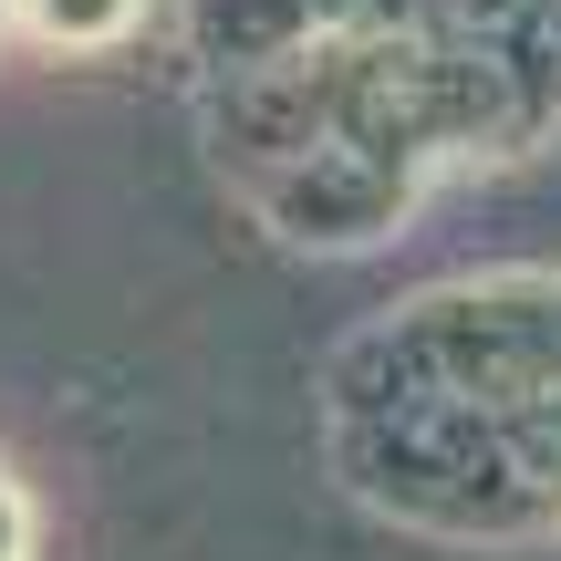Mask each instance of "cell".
Segmentation results:
<instances>
[{"instance_id":"obj_2","label":"cell","mask_w":561,"mask_h":561,"mask_svg":"<svg viewBox=\"0 0 561 561\" xmlns=\"http://www.w3.org/2000/svg\"><path fill=\"white\" fill-rule=\"evenodd\" d=\"M0 561H32V520H21V489L0 479Z\"/></svg>"},{"instance_id":"obj_3","label":"cell","mask_w":561,"mask_h":561,"mask_svg":"<svg viewBox=\"0 0 561 561\" xmlns=\"http://www.w3.org/2000/svg\"><path fill=\"white\" fill-rule=\"evenodd\" d=\"M0 32H11V0H0Z\"/></svg>"},{"instance_id":"obj_1","label":"cell","mask_w":561,"mask_h":561,"mask_svg":"<svg viewBox=\"0 0 561 561\" xmlns=\"http://www.w3.org/2000/svg\"><path fill=\"white\" fill-rule=\"evenodd\" d=\"M21 21L42 42H115L136 21V0H21Z\"/></svg>"}]
</instances>
